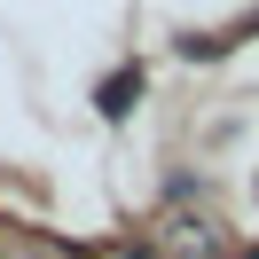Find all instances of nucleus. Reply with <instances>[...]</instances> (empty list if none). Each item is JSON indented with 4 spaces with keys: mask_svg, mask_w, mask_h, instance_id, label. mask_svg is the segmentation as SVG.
<instances>
[{
    "mask_svg": "<svg viewBox=\"0 0 259 259\" xmlns=\"http://www.w3.org/2000/svg\"><path fill=\"white\" fill-rule=\"evenodd\" d=\"M134 102H142V63H126V71H110V79L95 87V110H102V118H126Z\"/></svg>",
    "mask_w": 259,
    "mask_h": 259,
    "instance_id": "nucleus-1",
    "label": "nucleus"
}]
</instances>
